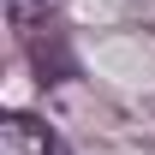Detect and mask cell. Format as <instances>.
<instances>
[{
    "label": "cell",
    "mask_w": 155,
    "mask_h": 155,
    "mask_svg": "<svg viewBox=\"0 0 155 155\" xmlns=\"http://www.w3.org/2000/svg\"><path fill=\"white\" fill-rule=\"evenodd\" d=\"M0 155H66V143H60L42 119L6 114V125H0Z\"/></svg>",
    "instance_id": "6da1fadb"
},
{
    "label": "cell",
    "mask_w": 155,
    "mask_h": 155,
    "mask_svg": "<svg viewBox=\"0 0 155 155\" xmlns=\"http://www.w3.org/2000/svg\"><path fill=\"white\" fill-rule=\"evenodd\" d=\"M30 18H36V0H12V24L30 36Z\"/></svg>",
    "instance_id": "7a4b0ae2"
}]
</instances>
